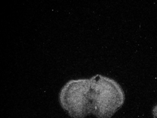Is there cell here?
Listing matches in <instances>:
<instances>
[{
  "label": "cell",
  "mask_w": 157,
  "mask_h": 118,
  "mask_svg": "<svg viewBox=\"0 0 157 118\" xmlns=\"http://www.w3.org/2000/svg\"><path fill=\"white\" fill-rule=\"evenodd\" d=\"M59 100L72 118H111L124 104L121 85L111 78L96 75L90 78L71 80L61 88Z\"/></svg>",
  "instance_id": "obj_1"
},
{
  "label": "cell",
  "mask_w": 157,
  "mask_h": 118,
  "mask_svg": "<svg viewBox=\"0 0 157 118\" xmlns=\"http://www.w3.org/2000/svg\"><path fill=\"white\" fill-rule=\"evenodd\" d=\"M152 114L154 118H157V104L153 108L152 110Z\"/></svg>",
  "instance_id": "obj_2"
}]
</instances>
